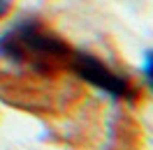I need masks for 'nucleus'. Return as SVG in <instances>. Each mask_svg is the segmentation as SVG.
Segmentation results:
<instances>
[{
  "label": "nucleus",
  "mask_w": 153,
  "mask_h": 150,
  "mask_svg": "<svg viewBox=\"0 0 153 150\" xmlns=\"http://www.w3.org/2000/svg\"><path fill=\"white\" fill-rule=\"evenodd\" d=\"M0 51L10 58L14 56L16 60L26 53H33L35 58H60L70 53L67 44H63L56 35L42 30L37 23H23L14 32L5 35L0 39Z\"/></svg>",
  "instance_id": "nucleus-1"
},
{
  "label": "nucleus",
  "mask_w": 153,
  "mask_h": 150,
  "mask_svg": "<svg viewBox=\"0 0 153 150\" xmlns=\"http://www.w3.org/2000/svg\"><path fill=\"white\" fill-rule=\"evenodd\" d=\"M72 69H74V74L79 79H84L91 85L105 90L114 99H128V97H132V88L128 83V79L114 74L109 67L102 65L91 53H74L72 56Z\"/></svg>",
  "instance_id": "nucleus-2"
},
{
  "label": "nucleus",
  "mask_w": 153,
  "mask_h": 150,
  "mask_svg": "<svg viewBox=\"0 0 153 150\" xmlns=\"http://www.w3.org/2000/svg\"><path fill=\"white\" fill-rule=\"evenodd\" d=\"M144 79L149 81V85L153 88V51H149L144 56Z\"/></svg>",
  "instance_id": "nucleus-3"
},
{
  "label": "nucleus",
  "mask_w": 153,
  "mask_h": 150,
  "mask_svg": "<svg viewBox=\"0 0 153 150\" xmlns=\"http://www.w3.org/2000/svg\"><path fill=\"white\" fill-rule=\"evenodd\" d=\"M10 12V0H0V19Z\"/></svg>",
  "instance_id": "nucleus-4"
}]
</instances>
